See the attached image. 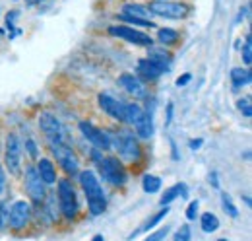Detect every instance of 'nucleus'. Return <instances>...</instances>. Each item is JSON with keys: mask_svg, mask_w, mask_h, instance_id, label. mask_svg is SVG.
Returning <instances> with one entry per match:
<instances>
[{"mask_svg": "<svg viewBox=\"0 0 252 241\" xmlns=\"http://www.w3.org/2000/svg\"><path fill=\"white\" fill-rule=\"evenodd\" d=\"M165 70H167V66H163L161 62L150 59V57L138 60V74H140L142 78H146V80H156V78H159Z\"/></svg>", "mask_w": 252, "mask_h": 241, "instance_id": "14", "label": "nucleus"}, {"mask_svg": "<svg viewBox=\"0 0 252 241\" xmlns=\"http://www.w3.org/2000/svg\"><path fill=\"white\" fill-rule=\"evenodd\" d=\"M80 130H82L84 138L90 140L95 148H99V150H111V134L99 130L95 124L88 122V120H82L80 122Z\"/></svg>", "mask_w": 252, "mask_h": 241, "instance_id": "12", "label": "nucleus"}, {"mask_svg": "<svg viewBox=\"0 0 252 241\" xmlns=\"http://www.w3.org/2000/svg\"><path fill=\"white\" fill-rule=\"evenodd\" d=\"M123 22L126 24H134V26H142V28H154L156 24L154 22H148V20H140V18H132V16H125V14H121L119 16Z\"/></svg>", "mask_w": 252, "mask_h": 241, "instance_id": "27", "label": "nucleus"}, {"mask_svg": "<svg viewBox=\"0 0 252 241\" xmlns=\"http://www.w3.org/2000/svg\"><path fill=\"white\" fill-rule=\"evenodd\" d=\"M30 220H32V204L30 202L16 201L10 206V212H8V226H10V230L22 232V230H26Z\"/></svg>", "mask_w": 252, "mask_h": 241, "instance_id": "9", "label": "nucleus"}, {"mask_svg": "<svg viewBox=\"0 0 252 241\" xmlns=\"http://www.w3.org/2000/svg\"><path fill=\"white\" fill-rule=\"evenodd\" d=\"M167 214H169V206H163V210H159L158 214H156V216H154V218H152V220H150V222L144 226V228H140V232H148V230H152L154 226H158L159 222H161V220H163ZM140 232H136V234H140ZM136 234H134V236H136Z\"/></svg>", "mask_w": 252, "mask_h": 241, "instance_id": "25", "label": "nucleus"}, {"mask_svg": "<svg viewBox=\"0 0 252 241\" xmlns=\"http://www.w3.org/2000/svg\"><path fill=\"white\" fill-rule=\"evenodd\" d=\"M220 241H227V240H220Z\"/></svg>", "mask_w": 252, "mask_h": 241, "instance_id": "40", "label": "nucleus"}, {"mask_svg": "<svg viewBox=\"0 0 252 241\" xmlns=\"http://www.w3.org/2000/svg\"><path fill=\"white\" fill-rule=\"evenodd\" d=\"M221 204H223L225 212H227L231 218H237V216H239V210H237V206L233 204V201H231V197H229L227 193H223V195H221Z\"/></svg>", "mask_w": 252, "mask_h": 241, "instance_id": "26", "label": "nucleus"}, {"mask_svg": "<svg viewBox=\"0 0 252 241\" xmlns=\"http://www.w3.org/2000/svg\"><path fill=\"white\" fill-rule=\"evenodd\" d=\"M132 126H134V130H136V134H138L140 138H146V140H148V138L154 136V120H152V117H150L146 111L142 113V117L136 120Z\"/></svg>", "mask_w": 252, "mask_h": 241, "instance_id": "17", "label": "nucleus"}, {"mask_svg": "<svg viewBox=\"0 0 252 241\" xmlns=\"http://www.w3.org/2000/svg\"><path fill=\"white\" fill-rule=\"evenodd\" d=\"M4 165L10 171V175L18 177L22 171V146H20V138L16 132H10L6 136V144H4Z\"/></svg>", "mask_w": 252, "mask_h": 241, "instance_id": "5", "label": "nucleus"}, {"mask_svg": "<svg viewBox=\"0 0 252 241\" xmlns=\"http://www.w3.org/2000/svg\"><path fill=\"white\" fill-rule=\"evenodd\" d=\"M252 80V74L249 68H233L231 70V82H233V88L239 90L243 86H249Z\"/></svg>", "mask_w": 252, "mask_h": 241, "instance_id": "18", "label": "nucleus"}, {"mask_svg": "<svg viewBox=\"0 0 252 241\" xmlns=\"http://www.w3.org/2000/svg\"><path fill=\"white\" fill-rule=\"evenodd\" d=\"M80 177V185L84 189V195L88 199V206H90V212L94 216H99L103 214L105 208H107V199H105V193H103V187L97 179L92 169H84L78 173Z\"/></svg>", "mask_w": 252, "mask_h": 241, "instance_id": "1", "label": "nucleus"}, {"mask_svg": "<svg viewBox=\"0 0 252 241\" xmlns=\"http://www.w3.org/2000/svg\"><path fill=\"white\" fill-rule=\"evenodd\" d=\"M123 14L125 16H132V18H140V20H146V16L150 14L148 12V6H142V4H134V2H128L123 6Z\"/></svg>", "mask_w": 252, "mask_h": 241, "instance_id": "19", "label": "nucleus"}, {"mask_svg": "<svg viewBox=\"0 0 252 241\" xmlns=\"http://www.w3.org/2000/svg\"><path fill=\"white\" fill-rule=\"evenodd\" d=\"M4 214H6V212H4V204L0 202V230H2V226H4Z\"/></svg>", "mask_w": 252, "mask_h": 241, "instance_id": "36", "label": "nucleus"}, {"mask_svg": "<svg viewBox=\"0 0 252 241\" xmlns=\"http://www.w3.org/2000/svg\"><path fill=\"white\" fill-rule=\"evenodd\" d=\"M181 193H185V185H181V183H177V185H173V187H169L165 193H163V197H161V201H159V204L161 206H169L177 197H181Z\"/></svg>", "mask_w": 252, "mask_h": 241, "instance_id": "20", "label": "nucleus"}, {"mask_svg": "<svg viewBox=\"0 0 252 241\" xmlns=\"http://www.w3.org/2000/svg\"><path fill=\"white\" fill-rule=\"evenodd\" d=\"M202 146V140H190V148L192 150H196V148H200Z\"/></svg>", "mask_w": 252, "mask_h": 241, "instance_id": "37", "label": "nucleus"}, {"mask_svg": "<svg viewBox=\"0 0 252 241\" xmlns=\"http://www.w3.org/2000/svg\"><path fill=\"white\" fill-rule=\"evenodd\" d=\"M99 173H101L103 179L107 181V183H111L113 187H123L126 183L125 165L115 156H107V158L99 160Z\"/></svg>", "mask_w": 252, "mask_h": 241, "instance_id": "4", "label": "nucleus"}, {"mask_svg": "<svg viewBox=\"0 0 252 241\" xmlns=\"http://www.w3.org/2000/svg\"><path fill=\"white\" fill-rule=\"evenodd\" d=\"M169 236V228H159L158 232H154V234H150L148 238L144 241H163L165 238Z\"/></svg>", "mask_w": 252, "mask_h": 241, "instance_id": "31", "label": "nucleus"}, {"mask_svg": "<svg viewBox=\"0 0 252 241\" xmlns=\"http://www.w3.org/2000/svg\"><path fill=\"white\" fill-rule=\"evenodd\" d=\"M39 128L47 136L49 142H64V128L61 120L57 119L53 113H41L39 115Z\"/></svg>", "mask_w": 252, "mask_h": 241, "instance_id": "10", "label": "nucleus"}, {"mask_svg": "<svg viewBox=\"0 0 252 241\" xmlns=\"http://www.w3.org/2000/svg\"><path fill=\"white\" fill-rule=\"evenodd\" d=\"M24 189H26V193L30 195V199H32L35 204L45 202V199H47L45 183L41 181L39 173H37V169H35V165H28V167H26V175H24Z\"/></svg>", "mask_w": 252, "mask_h": 241, "instance_id": "8", "label": "nucleus"}, {"mask_svg": "<svg viewBox=\"0 0 252 241\" xmlns=\"http://www.w3.org/2000/svg\"><path fill=\"white\" fill-rule=\"evenodd\" d=\"M92 241H105V240H103V236H94V240Z\"/></svg>", "mask_w": 252, "mask_h": 241, "instance_id": "39", "label": "nucleus"}, {"mask_svg": "<svg viewBox=\"0 0 252 241\" xmlns=\"http://www.w3.org/2000/svg\"><path fill=\"white\" fill-rule=\"evenodd\" d=\"M200 226H202V230H204L206 234H214V232L220 228V220H218L216 214L206 212V214H202V218H200Z\"/></svg>", "mask_w": 252, "mask_h": 241, "instance_id": "21", "label": "nucleus"}, {"mask_svg": "<svg viewBox=\"0 0 252 241\" xmlns=\"http://www.w3.org/2000/svg\"><path fill=\"white\" fill-rule=\"evenodd\" d=\"M111 148L119 152V156L128 163H136L142 158V148H140L136 136L128 130H119V132L111 134Z\"/></svg>", "mask_w": 252, "mask_h": 241, "instance_id": "2", "label": "nucleus"}, {"mask_svg": "<svg viewBox=\"0 0 252 241\" xmlns=\"http://www.w3.org/2000/svg\"><path fill=\"white\" fill-rule=\"evenodd\" d=\"M49 144H51V152H53L57 163L68 175H78L80 173V161H78L76 154L72 152V148L66 146L64 142H49Z\"/></svg>", "mask_w": 252, "mask_h": 241, "instance_id": "6", "label": "nucleus"}, {"mask_svg": "<svg viewBox=\"0 0 252 241\" xmlns=\"http://www.w3.org/2000/svg\"><path fill=\"white\" fill-rule=\"evenodd\" d=\"M59 204H61V212H63V216L66 220L78 218L80 204H78V195H76V189H74L72 181H59Z\"/></svg>", "mask_w": 252, "mask_h": 241, "instance_id": "3", "label": "nucleus"}, {"mask_svg": "<svg viewBox=\"0 0 252 241\" xmlns=\"http://www.w3.org/2000/svg\"><path fill=\"white\" fill-rule=\"evenodd\" d=\"M243 60H245V64L247 66H251L252 62V41H251V35H247V39H245V47H243Z\"/></svg>", "mask_w": 252, "mask_h": 241, "instance_id": "28", "label": "nucleus"}, {"mask_svg": "<svg viewBox=\"0 0 252 241\" xmlns=\"http://www.w3.org/2000/svg\"><path fill=\"white\" fill-rule=\"evenodd\" d=\"M198 206H200V202H198V201H192V202L189 204V208H187V218H189V220H196Z\"/></svg>", "mask_w": 252, "mask_h": 241, "instance_id": "32", "label": "nucleus"}, {"mask_svg": "<svg viewBox=\"0 0 252 241\" xmlns=\"http://www.w3.org/2000/svg\"><path fill=\"white\" fill-rule=\"evenodd\" d=\"M99 105H101V109H103L107 115H111L113 119L125 122V111H126L125 101L113 97L111 93H101V95H99Z\"/></svg>", "mask_w": 252, "mask_h": 241, "instance_id": "13", "label": "nucleus"}, {"mask_svg": "<svg viewBox=\"0 0 252 241\" xmlns=\"http://www.w3.org/2000/svg\"><path fill=\"white\" fill-rule=\"evenodd\" d=\"M148 12L161 16V18H169V20H183L189 14V6L181 2H173V0H154L150 2Z\"/></svg>", "mask_w": 252, "mask_h": 241, "instance_id": "7", "label": "nucleus"}, {"mask_svg": "<svg viewBox=\"0 0 252 241\" xmlns=\"http://www.w3.org/2000/svg\"><path fill=\"white\" fill-rule=\"evenodd\" d=\"M26 150L32 158H37V144L33 142V138H26Z\"/></svg>", "mask_w": 252, "mask_h": 241, "instance_id": "33", "label": "nucleus"}, {"mask_svg": "<svg viewBox=\"0 0 252 241\" xmlns=\"http://www.w3.org/2000/svg\"><path fill=\"white\" fill-rule=\"evenodd\" d=\"M158 41L161 45H173L179 41V31L171 30V28H161L158 31Z\"/></svg>", "mask_w": 252, "mask_h": 241, "instance_id": "22", "label": "nucleus"}, {"mask_svg": "<svg viewBox=\"0 0 252 241\" xmlns=\"http://www.w3.org/2000/svg\"><path fill=\"white\" fill-rule=\"evenodd\" d=\"M190 82V74H185V76H181V78H177V86L181 88V86H187Z\"/></svg>", "mask_w": 252, "mask_h": 241, "instance_id": "35", "label": "nucleus"}, {"mask_svg": "<svg viewBox=\"0 0 252 241\" xmlns=\"http://www.w3.org/2000/svg\"><path fill=\"white\" fill-rule=\"evenodd\" d=\"M109 33H111L113 37H121V39H125L128 43L142 45V47H150V45L154 43V39H152L148 33H144V31H140V30H134V28H130V26H111V28H109Z\"/></svg>", "mask_w": 252, "mask_h": 241, "instance_id": "11", "label": "nucleus"}, {"mask_svg": "<svg viewBox=\"0 0 252 241\" xmlns=\"http://www.w3.org/2000/svg\"><path fill=\"white\" fill-rule=\"evenodd\" d=\"M144 109L138 105V103H126V111H125V122L128 124H134L136 120L142 117Z\"/></svg>", "mask_w": 252, "mask_h": 241, "instance_id": "23", "label": "nucleus"}, {"mask_svg": "<svg viewBox=\"0 0 252 241\" xmlns=\"http://www.w3.org/2000/svg\"><path fill=\"white\" fill-rule=\"evenodd\" d=\"M26 2H28V4H41V2H43V0H26Z\"/></svg>", "mask_w": 252, "mask_h": 241, "instance_id": "38", "label": "nucleus"}, {"mask_svg": "<svg viewBox=\"0 0 252 241\" xmlns=\"http://www.w3.org/2000/svg\"><path fill=\"white\" fill-rule=\"evenodd\" d=\"M190 238H192L190 226H189V224H185V226H181V228L177 230V234H175L173 241H190Z\"/></svg>", "mask_w": 252, "mask_h": 241, "instance_id": "29", "label": "nucleus"}, {"mask_svg": "<svg viewBox=\"0 0 252 241\" xmlns=\"http://www.w3.org/2000/svg\"><path fill=\"white\" fill-rule=\"evenodd\" d=\"M119 82H121V86H123L132 97H136V99H142V97L148 95L146 86H144L142 80H140L138 76H134V74H123V76L119 78Z\"/></svg>", "mask_w": 252, "mask_h": 241, "instance_id": "15", "label": "nucleus"}, {"mask_svg": "<svg viewBox=\"0 0 252 241\" xmlns=\"http://www.w3.org/2000/svg\"><path fill=\"white\" fill-rule=\"evenodd\" d=\"M142 187H144L146 193H158L159 189H161V179L156 177V175H144Z\"/></svg>", "mask_w": 252, "mask_h": 241, "instance_id": "24", "label": "nucleus"}, {"mask_svg": "<svg viewBox=\"0 0 252 241\" xmlns=\"http://www.w3.org/2000/svg\"><path fill=\"white\" fill-rule=\"evenodd\" d=\"M237 107H239V111H241L247 119H251L252 117V107H251V99H249V97L239 99V101H237Z\"/></svg>", "mask_w": 252, "mask_h": 241, "instance_id": "30", "label": "nucleus"}, {"mask_svg": "<svg viewBox=\"0 0 252 241\" xmlns=\"http://www.w3.org/2000/svg\"><path fill=\"white\" fill-rule=\"evenodd\" d=\"M35 169H37L39 177H41V181H43L45 185H55V183H57V169H55V165H53L51 160L41 158L39 163L35 165Z\"/></svg>", "mask_w": 252, "mask_h": 241, "instance_id": "16", "label": "nucleus"}, {"mask_svg": "<svg viewBox=\"0 0 252 241\" xmlns=\"http://www.w3.org/2000/svg\"><path fill=\"white\" fill-rule=\"evenodd\" d=\"M4 189H6V175H4V167H2V163H0V197H2Z\"/></svg>", "mask_w": 252, "mask_h": 241, "instance_id": "34", "label": "nucleus"}]
</instances>
